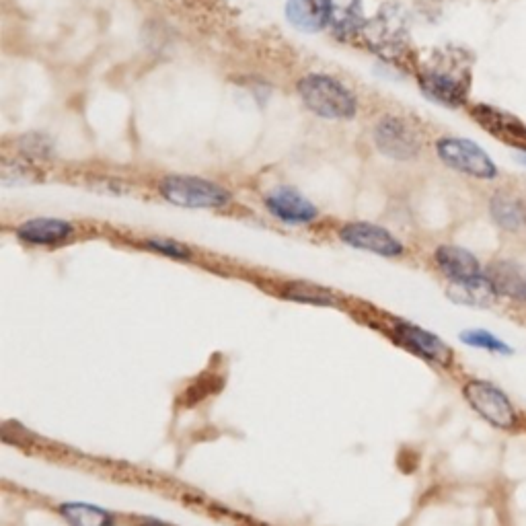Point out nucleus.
<instances>
[{"mask_svg":"<svg viewBox=\"0 0 526 526\" xmlns=\"http://www.w3.org/2000/svg\"><path fill=\"white\" fill-rule=\"evenodd\" d=\"M161 196L179 208H208L216 210L227 206L233 196L229 190H224L222 185L202 179V177H192V175H171L165 177L159 185Z\"/></svg>","mask_w":526,"mask_h":526,"instance_id":"nucleus-3","label":"nucleus"},{"mask_svg":"<svg viewBox=\"0 0 526 526\" xmlns=\"http://www.w3.org/2000/svg\"><path fill=\"white\" fill-rule=\"evenodd\" d=\"M284 298L296 300V303H307V305H319V307H335V296L315 284L309 282H288L282 290Z\"/></svg>","mask_w":526,"mask_h":526,"instance_id":"nucleus-17","label":"nucleus"},{"mask_svg":"<svg viewBox=\"0 0 526 526\" xmlns=\"http://www.w3.org/2000/svg\"><path fill=\"white\" fill-rule=\"evenodd\" d=\"M268 210L288 224H309L317 218V208L294 187H276L266 198Z\"/></svg>","mask_w":526,"mask_h":526,"instance_id":"nucleus-9","label":"nucleus"},{"mask_svg":"<svg viewBox=\"0 0 526 526\" xmlns=\"http://www.w3.org/2000/svg\"><path fill=\"white\" fill-rule=\"evenodd\" d=\"M389 335L397 346L424 358L426 362L438 366H450L455 360V352L448 348V344L420 325H413L409 321H395L389 327Z\"/></svg>","mask_w":526,"mask_h":526,"instance_id":"nucleus-5","label":"nucleus"},{"mask_svg":"<svg viewBox=\"0 0 526 526\" xmlns=\"http://www.w3.org/2000/svg\"><path fill=\"white\" fill-rule=\"evenodd\" d=\"M485 278L490 280L498 296L526 303V266L522 263L512 259L492 261L485 270Z\"/></svg>","mask_w":526,"mask_h":526,"instance_id":"nucleus-10","label":"nucleus"},{"mask_svg":"<svg viewBox=\"0 0 526 526\" xmlns=\"http://www.w3.org/2000/svg\"><path fill=\"white\" fill-rule=\"evenodd\" d=\"M424 93L448 107L465 103L471 87V62L463 50H438L420 70Z\"/></svg>","mask_w":526,"mask_h":526,"instance_id":"nucleus-1","label":"nucleus"},{"mask_svg":"<svg viewBox=\"0 0 526 526\" xmlns=\"http://www.w3.org/2000/svg\"><path fill=\"white\" fill-rule=\"evenodd\" d=\"M298 95L315 116L325 120H350L358 111L354 93L327 74H309L300 79Z\"/></svg>","mask_w":526,"mask_h":526,"instance_id":"nucleus-2","label":"nucleus"},{"mask_svg":"<svg viewBox=\"0 0 526 526\" xmlns=\"http://www.w3.org/2000/svg\"><path fill=\"white\" fill-rule=\"evenodd\" d=\"M15 233L27 245L56 247L74 235V227L60 218H31L17 227Z\"/></svg>","mask_w":526,"mask_h":526,"instance_id":"nucleus-11","label":"nucleus"},{"mask_svg":"<svg viewBox=\"0 0 526 526\" xmlns=\"http://www.w3.org/2000/svg\"><path fill=\"white\" fill-rule=\"evenodd\" d=\"M436 266L450 282H469L483 276L479 261L473 253L457 245H440L434 253Z\"/></svg>","mask_w":526,"mask_h":526,"instance_id":"nucleus-12","label":"nucleus"},{"mask_svg":"<svg viewBox=\"0 0 526 526\" xmlns=\"http://www.w3.org/2000/svg\"><path fill=\"white\" fill-rule=\"evenodd\" d=\"M337 235H340V239L346 245L358 251H368L381 257H399L403 253V243L397 237H393L387 229L370 222L344 224Z\"/></svg>","mask_w":526,"mask_h":526,"instance_id":"nucleus-8","label":"nucleus"},{"mask_svg":"<svg viewBox=\"0 0 526 526\" xmlns=\"http://www.w3.org/2000/svg\"><path fill=\"white\" fill-rule=\"evenodd\" d=\"M438 157L450 169H457L477 179H492L498 169L485 150L467 138H442L436 144Z\"/></svg>","mask_w":526,"mask_h":526,"instance_id":"nucleus-6","label":"nucleus"},{"mask_svg":"<svg viewBox=\"0 0 526 526\" xmlns=\"http://www.w3.org/2000/svg\"><path fill=\"white\" fill-rule=\"evenodd\" d=\"M461 342L465 346H471L475 350H485V352H492V354H502L508 356L512 354V348L496 337L494 333H490L487 329H465L461 335Z\"/></svg>","mask_w":526,"mask_h":526,"instance_id":"nucleus-19","label":"nucleus"},{"mask_svg":"<svg viewBox=\"0 0 526 526\" xmlns=\"http://www.w3.org/2000/svg\"><path fill=\"white\" fill-rule=\"evenodd\" d=\"M146 249L161 253L165 257H171V259H179V261H190L192 259L190 247H185V245L171 241V239H148Z\"/></svg>","mask_w":526,"mask_h":526,"instance_id":"nucleus-20","label":"nucleus"},{"mask_svg":"<svg viewBox=\"0 0 526 526\" xmlns=\"http://www.w3.org/2000/svg\"><path fill=\"white\" fill-rule=\"evenodd\" d=\"M448 296H450V300H455V303H459V305L485 309V307H492V303L498 294H496L494 286L490 284V280H487L483 274V276L469 280V282H450Z\"/></svg>","mask_w":526,"mask_h":526,"instance_id":"nucleus-14","label":"nucleus"},{"mask_svg":"<svg viewBox=\"0 0 526 526\" xmlns=\"http://www.w3.org/2000/svg\"><path fill=\"white\" fill-rule=\"evenodd\" d=\"M286 17L292 27L315 33L329 25L327 0H288Z\"/></svg>","mask_w":526,"mask_h":526,"instance_id":"nucleus-13","label":"nucleus"},{"mask_svg":"<svg viewBox=\"0 0 526 526\" xmlns=\"http://www.w3.org/2000/svg\"><path fill=\"white\" fill-rule=\"evenodd\" d=\"M68 526H116L114 512L87 502H66L58 506Z\"/></svg>","mask_w":526,"mask_h":526,"instance_id":"nucleus-15","label":"nucleus"},{"mask_svg":"<svg viewBox=\"0 0 526 526\" xmlns=\"http://www.w3.org/2000/svg\"><path fill=\"white\" fill-rule=\"evenodd\" d=\"M329 25L342 35H354L362 27L360 0H327Z\"/></svg>","mask_w":526,"mask_h":526,"instance_id":"nucleus-16","label":"nucleus"},{"mask_svg":"<svg viewBox=\"0 0 526 526\" xmlns=\"http://www.w3.org/2000/svg\"><path fill=\"white\" fill-rule=\"evenodd\" d=\"M492 216H494V220L500 224L502 229H506L510 233H516L522 227V222H524V214H522L520 204L514 202L506 194H498L492 200Z\"/></svg>","mask_w":526,"mask_h":526,"instance_id":"nucleus-18","label":"nucleus"},{"mask_svg":"<svg viewBox=\"0 0 526 526\" xmlns=\"http://www.w3.org/2000/svg\"><path fill=\"white\" fill-rule=\"evenodd\" d=\"M465 401L487 424L500 430H514L518 426V413L510 397L494 383L473 379L463 387Z\"/></svg>","mask_w":526,"mask_h":526,"instance_id":"nucleus-4","label":"nucleus"},{"mask_svg":"<svg viewBox=\"0 0 526 526\" xmlns=\"http://www.w3.org/2000/svg\"><path fill=\"white\" fill-rule=\"evenodd\" d=\"M374 140H377V146L383 155L397 161L413 159L422 148L418 132L405 120L395 116H387L379 122L377 130H374Z\"/></svg>","mask_w":526,"mask_h":526,"instance_id":"nucleus-7","label":"nucleus"}]
</instances>
